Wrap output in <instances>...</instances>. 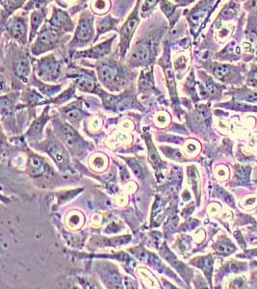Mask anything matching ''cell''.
I'll list each match as a JSON object with an SVG mask.
<instances>
[{
    "mask_svg": "<svg viewBox=\"0 0 257 289\" xmlns=\"http://www.w3.org/2000/svg\"><path fill=\"white\" fill-rule=\"evenodd\" d=\"M159 38L156 34L147 35L140 39L135 45L132 52L130 63L136 66H146L155 60L158 51Z\"/></svg>",
    "mask_w": 257,
    "mask_h": 289,
    "instance_id": "cell-1",
    "label": "cell"
},
{
    "mask_svg": "<svg viewBox=\"0 0 257 289\" xmlns=\"http://www.w3.org/2000/svg\"><path fill=\"white\" fill-rule=\"evenodd\" d=\"M63 33L52 27L51 25H45L40 33L36 42L31 48L33 55H40L46 51L54 49L61 43V38Z\"/></svg>",
    "mask_w": 257,
    "mask_h": 289,
    "instance_id": "cell-2",
    "label": "cell"
},
{
    "mask_svg": "<svg viewBox=\"0 0 257 289\" xmlns=\"http://www.w3.org/2000/svg\"><path fill=\"white\" fill-rule=\"evenodd\" d=\"M94 35V17L88 12H85L79 20L74 38L68 45L69 48L82 47L88 45L93 41Z\"/></svg>",
    "mask_w": 257,
    "mask_h": 289,
    "instance_id": "cell-3",
    "label": "cell"
},
{
    "mask_svg": "<svg viewBox=\"0 0 257 289\" xmlns=\"http://www.w3.org/2000/svg\"><path fill=\"white\" fill-rule=\"evenodd\" d=\"M98 73L101 82L106 86L119 85L124 78L123 67L114 61L101 62L98 66Z\"/></svg>",
    "mask_w": 257,
    "mask_h": 289,
    "instance_id": "cell-4",
    "label": "cell"
},
{
    "mask_svg": "<svg viewBox=\"0 0 257 289\" xmlns=\"http://www.w3.org/2000/svg\"><path fill=\"white\" fill-rule=\"evenodd\" d=\"M140 23L139 18V4L136 6L133 13L129 16L127 21L123 24L121 29V43H120V52L121 56L126 54L130 42L132 40V37L135 33V30Z\"/></svg>",
    "mask_w": 257,
    "mask_h": 289,
    "instance_id": "cell-5",
    "label": "cell"
},
{
    "mask_svg": "<svg viewBox=\"0 0 257 289\" xmlns=\"http://www.w3.org/2000/svg\"><path fill=\"white\" fill-rule=\"evenodd\" d=\"M38 75L45 80L54 81L61 75L62 66L55 56L49 55L38 61Z\"/></svg>",
    "mask_w": 257,
    "mask_h": 289,
    "instance_id": "cell-6",
    "label": "cell"
},
{
    "mask_svg": "<svg viewBox=\"0 0 257 289\" xmlns=\"http://www.w3.org/2000/svg\"><path fill=\"white\" fill-rule=\"evenodd\" d=\"M8 35L18 43L25 45L27 42V21L23 17H14L6 23Z\"/></svg>",
    "mask_w": 257,
    "mask_h": 289,
    "instance_id": "cell-7",
    "label": "cell"
},
{
    "mask_svg": "<svg viewBox=\"0 0 257 289\" xmlns=\"http://www.w3.org/2000/svg\"><path fill=\"white\" fill-rule=\"evenodd\" d=\"M214 0H201V2L188 15V22L190 23L192 33L197 31L201 23L209 15Z\"/></svg>",
    "mask_w": 257,
    "mask_h": 289,
    "instance_id": "cell-8",
    "label": "cell"
},
{
    "mask_svg": "<svg viewBox=\"0 0 257 289\" xmlns=\"http://www.w3.org/2000/svg\"><path fill=\"white\" fill-rule=\"evenodd\" d=\"M48 24L63 34L67 32L70 33L74 29V24L71 22L67 12L58 9L56 7L53 8V15L48 21Z\"/></svg>",
    "mask_w": 257,
    "mask_h": 289,
    "instance_id": "cell-9",
    "label": "cell"
},
{
    "mask_svg": "<svg viewBox=\"0 0 257 289\" xmlns=\"http://www.w3.org/2000/svg\"><path fill=\"white\" fill-rule=\"evenodd\" d=\"M113 41H114V38H111L108 41H105L100 45L91 47L88 50H85L82 52H76L75 58H79V57H88V58H94V59L103 58L110 53L111 48H112Z\"/></svg>",
    "mask_w": 257,
    "mask_h": 289,
    "instance_id": "cell-10",
    "label": "cell"
},
{
    "mask_svg": "<svg viewBox=\"0 0 257 289\" xmlns=\"http://www.w3.org/2000/svg\"><path fill=\"white\" fill-rule=\"evenodd\" d=\"M46 152L48 155L51 156L58 165L65 167L67 164V156L66 151L64 148L61 147V144H58L57 142H51L47 144Z\"/></svg>",
    "mask_w": 257,
    "mask_h": 289,
    "instance_id": "cell-11",
    "label": "cell"
},
{
    "mask_svg": "<svg viewBox=\"0 0 257 289\" xmlns=\"http://www.w3.org/2000/svg\"><path fill=\"white\" fill-rule=\"evenodd\" d=\"M62 136L64 142L67 144V147L71 149H77V147H80L81 140L79 139L78 135L68 124H64L62 126Z\"/></svg>",
    "mask_w": 257,
    "mask_h": 289,
    "instance_id": "cell-12",
    "label": "cell"
},
{
    "mask_svg": "<svg viewBox=\"0 0 257 289\" xmlns=\"http://www.w3.org/2000/svg\"><path fill=\"white\" fill-rule=\"evenodd\" d=\"M14 71L18 78L26 81L27 77L30 74L29 60L25 56L18 58L14 63Z\"/></svg>",
    "mask_w": 257,
    "mask_h": 289,
    "instance_id": "cell-13",
    "label": "cell"
},
{
    "mask_svg": "<svg viewBox=\"0 0 257 289\" xmlns=\"http://www.w3.org/2000/svg\"><path fill=\"white\" fill-rule=\"evenodd\" d=\"M79 88L86 92H95L98 88L95 78L86 75H76L72 77Z\"/></svg>",
    "mask_w": 257,
    "mask_h": 289,
    "instance_id": "cell-14",
    "label": "cell"
},
{
    "mask_svg": "<svg viewBox=\"0 0 257 289\" xmlns=\"http://www.w3.org/2000/svg\"><path fill=\"white\" fill-rule=\"evenodd\" d=\"M26 0H2V26L5 24V20L13 12L21 8Z\"/></svg>",
    "mask_w": 257,
    "mask_h": 289,
    "instance_id": "cell-15",
    "label": "cell"
},
{
    "mask_svg": "<svg viewBox=\"0 0 257 289\" xmlns=\"http://www.w3.org/2000/svg\"><path fill=\"white\" fill-rule=\"evenodd\" d=\"M213 75L214 77L219 79L225 81L227 80L229 77L235 71L234 67L228 65H224V64H214V67L212 68Z\"/></svg>",
    "mask_w": 257,
    "mask_h": 289,
    "instance_id": "cell-16",
    "label": "cell"
},
{
    "mask_svg": "<svg viewBox=\"0 0 257 289\" xmlns=\"http://www.w3.org/2000/svg\"><path fill=\"white\" fill-rule=\"evenodd\" d=\"M47 10L44 8V9H40V10H35L31 16V33H30V41L34 38V36L37 34V31L40 27V25L43 23V21L45 20V16H46Z\"/></svg>",
    "mask_w": 257,
    "mask_h": 289,
    "instance_id": "cell-17",
    "label": "cell"
},
{
    "mask_svg": "<svg viewBox=\"0 0 257 289\" xmlns=\"http://www.w3.org/2000/svg\"><path fill=\"white\" fill-rule=\"evenodd\" d=\"M46 171V166L43 160L37 156H31L29 159V174L32 177L42 176Z\"/></svg>",
    "mask_w": 257,
    "mask_h": 289,
    "instance_id": "cell-18",
    "label": "cell"
},
{
    "mask_svg": "<svg viewBox=\"0 0 257 289\" xmlns=\"http://www.w3.org/2000/svg\"><path fill=\"white\" fill-rule=\"evenodd\" d=\"M117 23H118V20H115L111 16H107L100 21L98 23V35H97L96 40H98V38L102 34L107 32L111 29H115Z\"/></svg>",
    "mask_w": 257,
    "mask_h": 289,
    "instance_id": "cell-19",
    "label": "cell"
},
{
    "mask_svg": "<svg viewBox=\"0 0 257 289\" xmlns=\"http://www.w3.org/2000/svg\"><path fill=\"white\" fill-rule=\"evenodd\" d=\"M164 215V204L163 201L157 197L156 201L153 205L152 210V223H155L157 226L162 221Z\"/></svg>",
    "mask_w": 257,
    "mask_h": 289,
    "instance_id": "cell-20",
    "label": "cell"
},
{
    "mask_svg": "<svg viewBox=\"0 0 257 289\" xmlns=\"http://www.w3.org/2000/svg\"><path fill=\"white\" fill-rule=\"evenodd\" d=\"M237 47L235 46V42H231L228 45H226V47L224 48V50L219 53L220 54V58L223 60H234L237 59V57H235L236 54H239V52H235V49Z\"/></svg>",
    "mask_w": 257,
    "mask_h": 289,
    "instance_id": "cell-21",
    "label": "cell"
},
{
    "mask_svg": "<svg viewBox=\"0 0 257 289\" xmlns=\"http://www.w3.org/2000/svg\"><path fill=\"white\" fill-rule=\"evenodd\" d=\"M199 261L200 262L197 263V265L201 267V269L204 271V273L206 274V276L210 278L211 277V272H212V258L210 256L201 257V258H199Z\"/></svg>",
    "mask_w": 257,
    "mask_h": 289,
    "instance_id": "cell-22",
    "label": "cell"
},
{
    "mask_svg": "<svg viewBox=\"0 0 257 289\" xmlns=\"http://www.w3.org/2000/svg\"><path fill=\"white\" fill-rule=\"evenodd\" d=\"M189 181H190L192 188L196 192L197 195H199V188H200V178L199 174L196 170V168L191 167L189 169Z\"/></svg>",
    "mask_w": 257,
    "mask_h": 289,
    "instance_id": "cell-23",
    "label": "cell"
},
{
    "mask_svg": "<svg viewBox=\"0 0 257 289\" xmlns=\"http://www.w3.org/2000/svg\"><path fill=\"white\" fill-rule=\"evenodd\" d=\"M147 144H148V155H149V160L153 164L154 167H159L161 165V160L159 156L157 155L156 151L152 144V142L147 139Z\"/></svg>",
    "mask_w": 257,
    "mask_h": 289,
    "instance_id": "cell-24",
    "label": "cell"
},
{
    "mask_svg": "<svg viewBox=\"0 0 257 289\" xmlns=\"http://www.w3.org/2000/svg\"><path fill=\"white\" fill-rule=\"evenodd\" d=\"M165 73H166V77H167V82H168V90H169L170 97L174 98L175 95H176V84H175L173 70H172L169 65H168L165 68Z\"/></svg>",
    "mask_w": 257,
    "mask_h": 289,
    "instance_id": "cell-25",
    "label": "cell"
},
{
    "mask_svg": "<svg viewBox=\"0 0 257 289\" xmlns=\"http://www.w3.org/2000/svg\"><path fill=\"white\" fill-rule=\"evenodd\" d=\"M52 0H31L27 3V5L25 6V10H31V9H35V10H40V9H44L45 6Z\"/></svg>",
    "mask_w": 257,
    "mask_h": 289,
    "instance_id": "cell-26",
    "label": "cell"
},
{
    "mask_svg": "<svg viewBox=\"0 0 257 289\" xmlns=\"http://www.w3.org/2000/svg\"><path fill=\"white\" fill-rule=\"evenodd\" d=\"M68 108L69 109H67L66 111V116H67V119H69L70 121L78 120L79 118L81 117L80 107H77L76 103H74V104H71Z\"/></svg>",
    "mask_w": 257,
    "mask_h": 289,
    "instance_id": "cell-27",
    "label": "cell"
},
{
    "mask_svg": "<svg viewBox=\"0 0 257 289\" xmlns=\"http://www.w3.org/2000/svg\"><path fill=\"white\" fill-rule=\"evenodd\" d=\"M47 121V117L45 115H43L37 122H35L32 126V129H30V132L32 136H38L39 134L42 133L43 126L45 125V122Z\"/></svg>",
    "mask_w": 257,
    "mask_h": 289,
    "instance_id": "cell-28",
    "label": "cell"
},
{
    "mask_svg": "<svg viewBox=\"0 0 257 289\" xmlns=\"http://www.w3.org/2000/svg\"><path fill=\"white\" fill-rule=\"evenodd\" d=\"M234 251V246L232 244H229V243H220L216 247V252L222 256H227V255L233 253Z\"/></svg>",
    "mask_w": 257,
    "mask_h": 289,
    "instance_id": "cell-29",
    "label": "cell"
},
{
    "mask_svg": "<svg viewBox=\"0 0 257 289\" xmlns=\"http://www.w3.org/2000/svg\"><path fill=\"white\" fill-rule=\"evenodd\" d=\"M159 1L160 0H145V3L143 4L142 9H141V15L143 17H146L149 13L152 12Z\"/></svg>",
    "mask_w": 257,
    "mask_h": 289,
    "instance_id": "cell-30",
    "label": "cell"
},
{
    "mask_svg": "<svg viewBox=\"0 0 257 289\" xmlns=\"http://www.w3.org/2000/svg\"><path fill=\"white\" fill-rule=\"evenodd\" d=\"M240 100H246L248 102H257V93L250 91H242Z\"/></svg>",
    "mask_w": 257,
    "mask_h": 289,
    "instance_id": "cell-31",
    "label": "cell"
},
{
    "mask_svg": "<svg viewBox=\"0 0 257 289\" xmlns=\"http://www.w3.org/2000/svg\"><path fill=\"white\" fill-rule=\"evenodd\" d=\"M205 90L209 96H215L218 93V87L211 79H207L205 82Z\"/></svg>",
    "mask_w": 257,
    "mask_h": 289,
    "instance_id": "cell-32",
    "label": "cell"
},
{
    "mask_svg": "<svg viewBox=\"0 0 257 289\" xmlns=\"http://www.w3.org/2000/svg\"><path fill=\"white\" fill-rule=\"evenodd\" d=\"M249 176V168L245 167V166H241L238 168L237 170V177L242 179V180H246Z\"/></svg>",
    "mask_w": 257,
    "mask_h": 289,
    "instance_id": "cell-33",
    "label": "cell"
},
{
    "mask_svg": "<svg viewBox=\"0 0 257 289\" xmlns=\"http://www.w3.org/2000/svg\"><path fill=\"white\" fill-rule=\"evenodd\" d=\"M247 84L249 86H254L256 87L257 86V67H255L254 69H252L249 74V77H248V80H247Z\"/></svg>",
    "mask_w": 257,
    "mask_h": 289,
    "instance_id": "cell-34",
    "label": "cell"
},
{
    "mask_svg": "<svg viewBox=\"0 0 257 289\" xmlns=\"http://www.w3.org/2000/svg\"><path fill=\"white\" fill-rule=\"evenodd\" d=\"M132 169L134 171L135 175L138 177V178H141L142 177V173H143V170L142 168L140 167V165L138 163H133L132 164Z\"/></svg>",
    "mask_w": 257,
    "mask_h": 289,
    "instance_id": "cell-35",
    "label": "cell"
},
{
    "mask_svg": "<svg viewBox=\"0 0 257 289\" xmlns=\"http://www.w3.org/2000/svg\"><path fill=\"white\" fill-rule=\"evenodd\" d=\"M177 1H178V3H179V5L185 6V5L190 4L191 2H193L194 0H177Z\"/></svg>",
    "mask_w": 257,
    "mask_h": 289,
    "instance_id": "cell-36",
    "label": "cell"
},
{
    "mask_svg": "<svg viewBox=\"0 0 257 289\" xmlns=\"http://www.w3.org/2000/svg\"><path fill=\"white\" fill-rule=\"evenodd\" d=\"M86 1H87V0H81V4H83V3L86 2Z\"/></svg>",
    "mask_w": 257,
    "mask_h": 289,
    "instance_id": "cell-37",
    "label": "cell"
}]
</instances>
